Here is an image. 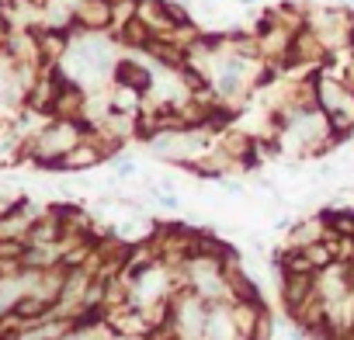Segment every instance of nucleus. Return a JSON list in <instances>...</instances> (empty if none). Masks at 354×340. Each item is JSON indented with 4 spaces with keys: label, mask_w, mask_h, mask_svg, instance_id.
<instances>
[{
    "label": "nucleus",
    "mask_w": 354,
    "mask_h": 340,
    "mask_svg": "<svg viewBox=\"0 0 354 340\" xmlns=\"http://www.w3.org/2000/svg\"><path fill=\"white\" fill-rule=\"evenodd\" d=\"M49 118H63V122H87V87L66 80L53 101Z\"/></svg>",
    "instance_id": "obj_1"
},
{
    "label": "nucleus",
    "mask_w": 354,
    "mask_h": 340,
    "mask_svg": "<svg viewBox=\"0 0 354 340\" xmlns=\"http://www.w3.org/2000/svg\"><path fill=\"white\" fill-rule=\"evenodd\" d=\"M73 21H77L80 32L115 28V0H80L73 8Z\"/></svg>",
    "instance_id": "obj_2"
},
{
    "label": "nucleus",
    "mask_w": 354,
    "mask_h": 340,
    "mask_svg": "<svg viewBox=\"0 0 354 340\" xmlns=\"http://www.w3.org/2000/svg\"><path fill=\"white\" fill-rule=\"evenodd\" d=\"M111 84H115V87H129V91H136L139 97H146L149 87H153V73H149V66H142L139 59H115Z\"/></svg>",
    "instance_id": "obj_3"
},
{
    "label": "nucleus",
    "mask_w": 354,
    "mask_h": 340,
    "mask_svg": "<svg viewBox=\"0 0 354 340\" xmlns=\"http://www.w3.org/2000/svg\"><path fill=\"white\" fill-rule=\"evenodd\" d=\"M129 178H136V167H132V163H122L118 174H115V181H129Z\"/></svg>",
    "instance_id": "obj_4"
}]
</instances>
